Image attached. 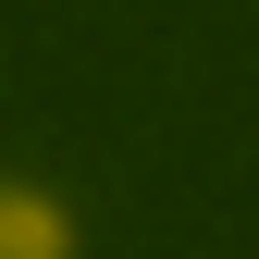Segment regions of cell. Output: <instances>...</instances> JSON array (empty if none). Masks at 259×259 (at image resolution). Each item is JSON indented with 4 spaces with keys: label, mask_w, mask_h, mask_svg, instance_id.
<instances>
[{
    "label": "cell",
    "mask_w": 259,
    "mask_h": 259,
    "mask_svg": "<svg viewBox=\"0 0 259 259\" xmlns=\"http://www.w3.org/2000/svg\"><path fill=\"white\" fill-rule=\"evenodd\" d=\"M0 259H74V198L25 160H0Z\"/></svg>",
    "instance_id": "1"
}]
</instances>
